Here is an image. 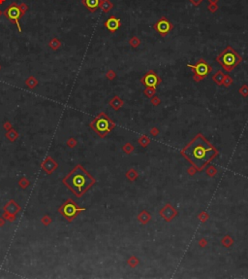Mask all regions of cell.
Instances as JSON below:
<instances>
[{"instance_id": "obj_29", "label": "cell", "mask_w": 248, "mask_h": 279, "mask_svg": "<svg viewBox=\"0 0 248 279\" xmlns=\"http://www.w3.org/2000/svg\"><path fill=\"white\" fill-rule=\"evenodd\" d=\"M218 9H219V7H218L217 4H211V3H210V5L207 6V10L210 13H212V14L213 13H216L218 11Z\"/></svg>"}, {"instance_id": "obj_36", "label": "cell", "mask_w": 248, "mask_h": 279, "mask_svg": "<svg viewBox=\"0 0 248 279\" xmlns=\"http://www.w3.org/2000/svg\"><path fill=\"white\" fill-rule=\"evenodd\" d=\"M5 0H0V4H2V3H4Z\"/></svg>"}, {"instance_id": "obj_13", "label": "cell", "mask_w": 248, "mask_h": 279, "mask_svg": "<svg viewBox=\"0 0 248 279\" xmlns=\"http://www.w3.org/2000/svg\"><path fill=\"white\" fill-rule=\"evenodd\" d=\"M123 105H124L123 99L120 98L118 95H115L112 99H110V106L113 107V109H115V111L119 110Z\"/></svg>"}, {"instance_id": "obj_8", "label": "cell", "mask_w": 248, "mask_h": 279, "mask_svg": "<svg viewBox=\"0 0 248 279\" xmlns=\"http://www.w3.org/2000/svg\"><path fill=\"white\" fill-rule=\"evenodd\" d=\"M141 83L145 88H153L156 89L162 83L161 77L157 75L154 70H148L145 75L141 78Z\"/></svg>"}, {"instance_id": "obj_30", "label": "cell", "mask_w": 248, "mask_h": 279, "mask_svg": "<svg viewBox=\"0 0 248 279\" xmlns=\"http://www.w3.org/2000/svg\"><path fill=\"white\" fill-rule=\"evenodd\" d=\"M106 76H107V78L109 80H113V79H115V78H116V73L113 70H109Z\"/></svg>"}, {"instance_id": "obj_19", "label": "cell", "mask_w": 248, "mask_h": 279, "mask_svg": "<svg viewBox=\"0 0 248 279\" xmlns=\"http://www.w3.org/2000/svg\"><path fill=\"white\" fill-rule=\"evenodd\" d=\"M126 178L128 179L129 181H135L137 179V177H138V172H137L136 169H134V168H131V169H129L128 171L126 172Z\"/></svg>"}, {"instance_id": "obj_26", "label": "cell", "mask_w": 248, "mask_h": 279, "mask_svg": "<svg viewBox=\"0 0 248 279\" xmlns=\"http://www.w3.org/2000/svg\"><path fill=\"white\" fill-rule=\"evenodd\" d=\"M239 93L242 97H248V85L244 84L239 89Z\"/></svg>"}, {"instance_id": "obj_12", "label": "cell", "mask_w": 248, "mask_h": 279, "mask_svg": "<svg viewBox=\"0 0 248 279\" xmlns=\"http://www.w3.org/2000/svg\"><path fill=\"white\" fill-rule=\"evenodd\" d=\"M101 0H83V3L86 7L89 10V12H95L99 8Z\"/></svg>"}, {"instance_id": "obj_24", "label": "cell", "mask_w": 248, "mask_h": 279, "mask_svg": "<svg viewBox=\"0 0 248 279\" xmlns=\"http://www.w3.org/2000/svg\"><path fill=\"white\" fill-rule=\"evenodd\" d=\"M205 173L207 174V176L210 177H214L215 175L217 174V168L213 166V165H210V166H208L207 168V170H205Z\"/></svg>"}, {"instance_id": "obj_4", "label": "cell", "mask_w": 248, "mask_h": 279, "mask_svg": "<svg viewBox=\"0 0 248 279\" xmlns=\"http://www.w3.org/2000/svg\"><path fill=\"white\" fill-rule=\"evenodd\" d=\"M90 128L96 132L97 135L104 138L115 128V123L113 122V120H110L106 113L102 112L98 114L90 123Z\"/></svg>"}, {"instance_id": "obj_9", "label": "cell", "mask_w": 248, "mask_h": 279, "mask_svg": "<svg viewBox=\"0 0 248 279\" xmlns=\"http://www.w3.org/2000/svg\"><path fill=\"white\" fill-rule=\"evenodd\" d=\"M4 15L6 16V18H7L8 19H10V21L13 22L16 25H17L19 31H21V25H19V18L21 17L22 11L17 4H15L14 3V4L10 5L9 7L5 10Z\"/></svg>"}, {"instance_id": "obj_20", "label": "cell", "mask_w": 248, "mask_h": 279, "mask_svg": "<svg viewBox=\"0 0 248 279\" xmlns=\"http://www.w3.org/2000/svg\"><path fill=\"white\" fill-rule=\"evenodd\" d=\"M134 150H135V147H134V145L132 143H130V142H127L126 144H124L122 146V151L126 155H131L134 152Z\"/></svg>"}, {"instance_id": "obj_33", "label": "cell", "mask_w": 248, "mask_h": 279, "mask_svg": "<svg viewBox=\"0 0 248 279\" xmlns=\"http://www.w3.org/2000/svg\"><path fill=\"white\" fill-rule=\"evenodd\" d=\"M204 0H189V2L192 3L195 7H198V6H200L202 3H203Z\"/></svg>"}, {"instance_id": "obj_32", "label": "cell", "mask_w": 248, "mask_h": 279, "mask_svg": "<svg viewBox=\"0 0 248 279\" xmlns=\"http://www.w3.org/2000/svg\"><path fill=\"white\" fill-rule=\"evenodd\" d=\"M198 244H199V246H200L201 248L205 247V246H207V239H205V238H201L200 240L198 241Z\"/></svg>"}, {"instance_id": "obj_28", "label": "cell", "mask_w": 248, "mask_h": 279, "mask_svg": "<svg viewBox=\"0 0 248 279\" xmlns=\"http://www.w3.org/2000/svg\"><path fill=\"white\" fill-rule=\"evenodd\" d=\"M150 103L153 106H158L160 103H161V99H160L158 96L154 95L150 98Z\"/></svg>"}, {"instance_id": "obj_16", "label": "cell", "mask_w": 248, "mask_h": 279, "mask_svg": "<svg viewBox=\"0 0 248 279\" xmlns=\"http://www.w3.org/2000/svg\"><path fill=\"white\" fill-rule=\"evenodd\" d=\"M224 77H225V74L222 72L221 70H218L217 72L212 76L211 79H212V81L216 84L217 86H222V82H223Z\"/></svg>"}, {"instance_id": "obj_1", "label": "cell", "mask_w": 248, "mask_h": 279, "mask_svg": "<svg viewBox=\"0 0 248 279\" xmlns=\"http://www.w3.org/2000/svg\"><path fill=\"white\" fill-rule=\"evenodd\" d=\"M180 154L197 171H202L217 157L219 152L203 134L199 133L182 149Z\"/></svg>"}, {"instance_id": "obj_34", "label": "cell", "mask_w": 248, "mask_h": 279, "mask_svg": "<svg viewBox=\"0 0 248 279\" xmlns=\"http://www.w3.org/2000/svg\"><path fill=\"white\" fill-rule=\"evenodd\" d=\"M196 172H197V169H196L194 166H192L191 168H189V169H188V174L189 175H194Z\"/></svg>"}, {"instance_id": "obj_23", "label": "cell", "mask_w": 248, "mask_h": 279, "mask_svg": "<svg viewBox=\"0 0 248 279\" xmlns=\"http://www.w3.org/2000/svg\"><path fill=\"white\" fill-rule=\"evenodd\" d=\"M143 95L146 97H148V98H151L152 96H154L156 95V89H153V88H145V89L143 90Z\"/></svg>"}, {"instance_id": "obj_25", "label": "cell", "mask_w": 248, "mask_h": 279, "mask_svg": "<svg viewBox=\"0 0 248 279\" xmlns=\"http://www.w3.org/2000/svg\"><path fill=\"white\" fill-rule=\"evenodd\" d=\"M233 82H234L233 78H232L230 75H225L224 79H223V82H222V86H224V87L228 88V87L232 86V84H233Z\"/></svg>"}, {"instance_id": "obj_5", "label": "cell", "mask_w": 248, "mask_h": 279, "mask_svg": "<svg viewBox=\"0 0 248 279\" xmlns=\"http://www.w3.org/2000/svg\"><path fill=\"white\" fill-rule=\"evenodd\" d=\"M187 67H189L193 72V80L195 82H202L205 80L212 71V67L207 63V61L204 58H200L195 64H187Z\"/></svg>"}, {"instance_id": "obj_3", "label": "cell", "mask_w": 248, "mask_h": 279, "mask_svg": "<svg viewBox=\"0 0 248 279\" xmlns=\"http://www.w3.org/2000/svg\"><path fill=\"white\" fill-rule=\"evenodd\" d=\"M215 60H216V62L219 64V65L222 66V68H223L226 72L230 73L237 65H239V64L242 62L243 57H241L231 45H228V46L216 57Z\"/></svg>"}, {"instance_id": "obj_35", "label": "cell", "mask_w": 248, "mask_h": 279, "mask_svg": "<svg viewBox=\"0 0 248 279\" xmlns=\"http://www.w3.org/2000/svg\"><path fill=\"white\" fill-rule=\"evenodd\" d=\"M207 1L211 3V4H217V3L219 2V0H207Z\"/></svg>"}, {"instance_id": "obj_7", "label": "cell", "mask_w": 248, "mask_h": 279, "mask_svg": "<svg viewBox=\"0 0 248 279\" xmlns=\"http://www.w3.org/2000/svg\"><path fill=\"white\" fill-rule=\"evenodd\" d=\"M153 28H154V30L157 32L159 35H161L162 37H166L170 32L172 30L174 24H172L167 18L163 16V17L160 18L158 21L153 24Z\"/></svg>"}, {"instance_id": "obj_21", "label": "cell", "mask_w": 248, "mask_h": 279, "mask_svg": "<svg viewBox=\"0 0 248 279\" xmlns=\"http://www.w3.org/2000/svg\"><path fill=\"white\" fill-rule=\"evenodd\" d=\"M127 264L130 268H136L137 265H140V260L135 256H131L128 260H127Z\"/></svg>"}, {"instance_id": "obj_10", "label": "cell", "mask_w": 248, "mask_h": 279, "mask_svg": "<svg viewBox=\"0 0 248 279\" xmlns=\"http://www.w3.org/2000/svg\"><path fill=\"white\" fill-rule=\"evenodd\" d=\"M159 215L162 217L165 222H171L175 217H177L178 211L172 205L171 203H167L161 210H159Z\"/></svg>"}, {"instance_id": "obj_17", "label": "cell", "mask_w": 248, "mask_h": 279, "mask_svg": "<svg viewBox=\"0 0 248 279\" xmlns=\"http://www.w3.org/2000/svg\"><path fill=\"white\" fill-rule=\"evenodd\" d=\"M221 244L226 248L231 247L232 245L234 244V239L231 237L229 235H226L223 238L221 239Z\"/></svg>"}, {"instance_id": "obj_6", "label": "cell", "mask_w": 248, "mask_h": 279, "mask_svg": "<svg viewBox=\"0 0 248 279\" xmlns=\"http://www.w3.org/2000/svg\"><path fill=\"white\" fill-rule=\"evenodd\" d=\"M84 210H86L84 208L78 207L77 204L72 199H68L66 200V202L62 204V206L59 209V212L61 213L62 216L65 217V218L68 220V221H72L78 214L81 211H84Z\"/></svg>"}, {"instance_id": "obj_18", "label": "cell", "mask_w": 248, "mask_h": 279, "mask_svg": "<svg viewBox=\"0 0 248 279\" xmlns=\"http://www.w3.org/2000/svg\"><path fill=\"white\" fill-rule=\"evenodd\" d=\"M150 141H151L150 138H149L148 136H146V135H142L141 137L138 139V143L143 148L148 147V146L149 145V143H150Z\"/></svg>"}, {"instance_id": "obj_15", "label": "cell", "mask_w": 248, "mask_h": 279, "mask_svg": "<svg viewBox=\"0 0 248 279\" xmlns=\"http://www.w3.org/2000/svg\"><path fill=\"white\" fill-rule=\"evenodd\" d=\"M99 7L102 9L104 13H109L113 8V4L110 0H101Z\"/></svg>"}, {"instance_id": "obj_2", "label": "cell", "mask_w": 248, "mask_h": 279, "mask_svg": "<svg viewBox=\"0 0 248 279\" xmlns=\"http://www.w3.org/2000/svg\"><path fill=\"white\" fill-rule=\"evenodd\" d=\"M63 183L77 197H81L96 183V179L91 176L83 166L78 164L64 178Z\"/></svg>"}, {"instance_id": "obj_22", "label": "cell", "mask_w": 248, "mask_h": 279, "mask_svg": "<svg viewBox=\"0 0 248 279\" xmlns=\"http://www.w3.org/2000/svg\"><path fill=\"white\" fill-rule=\"evenodd\" d=\"M129 45L132 48H138L140 45H141V39H140L138 36H133L129 40Z\"/></svg>"}, {"instance_id": "obj_27", "label": "cell", "mask_w": 248, "mask_h": 279, "mask_svg": "<svg viewBox=\"0 0 248 279\" xmlns=\"http://www.w3.org/2000/svg\"><path fill=\"white\" fill-rule=\"evenodd\" d=\"M198 218H199V220H200L201 222H205V221H207V220H208L210 216H208V214L205 211H202L198 215Z\"/></svg>"}, {"instance_id": "obj_14", "label": "cell", "mask_w": 248, "mask_h": 279, "mask_svg": "<svg viewBox=\"0 0 248 279\" xmlns=\"http://www.w3.org/2000/svg\"><path fill=\"white\" fill-rule=\"evenodd\" d=\"M150 220H151V215L146 211V210H143V211L139 213L138 221L141 224H143V225H146V224H148Z\"/></svg>"}, {"instance_id": "obj_11", "label": "cell", "mask_w": 248, "mask_h": 279, "mask_svg": "<svg viewBox=\"0 0 248 279\" xmlns=\"http://www.w3.org/2000/svg\"><path fill=\"white\" fill-rule=\"evenodd\" d=\"M104 25H105V27L110 32L113 33V32H115L117 29L121 27V21H120V19H117L115 16H110L105 22Z\"/></svg>"}, {"instance_id": "obj_31", "label": "cell", "mask_w": 248, "mask_h": 279, "mask_svg": "<svg viewBox=\"0 0 248 279\" xmlns=\"http://www.w3.org/2000/svg\"><path fill=\"white\" fill-rule=\"evenodd\" d=\"M149 132H150V134L152 136H154V137H155V136H157L159 134V128H157L156 126H153V128H150Z\"/></svg>"}]
</instances>
